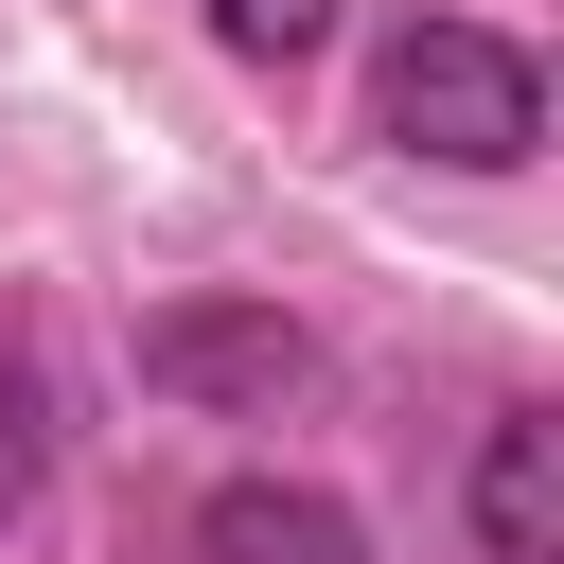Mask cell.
I'll return each instance as SVG.
<instances>
[{
	"label": "cell",
	"mask_w": 564,
	"mask_h": 564,
	"mask_svg": "<svg viewBox=\"0 0 564 564\" xmlns=\"http://www.w3.org/2000/svg\"><path fill=\"white\" fill-rule=\"evenodd\" d=\"M370 123H388L405 159L511 176V159L546 141V70H529L511 35H476V18H405V35H388V70H370Z\"/></svg>",
	"instance_id": "6da1fadb"
},
{
	"label": "cell",
	"mask_w": 564,
	"mask_h": 564,
	"mask_svg": "<svg viewBox=\"0 0 564 564\" xmlns=\"http://www.w3.org/2000/svg\"><path fill=\"white\" fill-rule=\"evenodd\" d=\"M141 370H159L176 405H282V388H300V317L176 300V317H141Z\"/></svg>",
	"instance_id": "7a4b0ae2"
},
{
	"label": "cell",
	"mask_w": 564,
	"mask_h": 564,
	"mask_svg": "<svg viewBox=\"0 0 564 564\" xmlns=\"http://www.w3.org/2000/svg\"><path fill=\"white\" fill-rule=\"evenodd\" d=\"M476 546L494 564H564V423L546 405H511L476 441Z\"/></svg>",
	"instance_id": "3957f363"
},
{
	"label": "cell",
	"mask_w": 564,
	"mask_h": 564,
	"mask_svg": "<svg viewBox=\"0 0 564 564\" xmlns=\"http://www.w3.org/2000/svg\"><path fill=\"white\" fill-rule=\"evenodd\" d=\"M194 546H212V564H370V529H352L335 494H300V476H229Z\"/></svg>",
	"instance_id": "277c9868"
},
{
	"label": "cell",
	"mask_w": 564,
	"mask_h": 564,
	"mask_svg": "<svg viewBox=\"0 0 564 564\" xmlns=\"http://www.w3.org/2000/svg\"><path fill=\"white\" fill-rule=\"evenodd\" d=\"M35 458H53V388H35V352L0 335V511L35 494Z\"/></svg>",
	"instance_id": "5b68a950"
},
{
	"label": "cell",
	"mask_w": 564,
	"mask_h": 564,
	"mask_svg": "<svg viewBox=\"0 0 564 564\" xmlns=\"http://www.w3.org/2000/svg\"><path fill=\"white\" fill-rule=\"evenodd\" d=\"M212 35H229V53H264V70H300V53L335 35V0H212Z\"/></svg>",
	"instance_id": "8992f818"
}]
</instances>
